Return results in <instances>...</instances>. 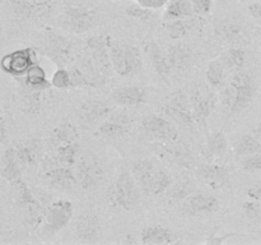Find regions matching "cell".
I'll use <instances>...</instances> for the list:
<instances>
[{
  "label": "cell",
  "instance_id": "15",
  "mask_svg": "<svg viewBox=\"0 0 261 245\" xmlns=\"http://www.w3.org/2000/svg\"><path fill=\"white\" fill-rule=\"evenodd\" d=\"M218 198L211 194L194 193L189 195L181 204V212L188 216H205L219 209Z\"/></svg>",
  "mask_w": 261,
  "mask_h": 245
},
{
  "label": "cell",
  "instance_id": "28",
  "mask_svg": "<svg viewBox=\"0 0 261 245\" xmlns=\"http://www.w3.org/2000/svg\"><path fill=\"white\" fill-rule=\"evenodd\" d=\"M196 23L198 20L194 15V17L182 18V19L166 20L165 28L171 40H181V38H185L196 27Z\"/></svg>",
  "mask_w": 261,
  "mask_h": 245
},
{
  "label": "cell",
  "instance_id": "47",
  "mask_svg": "<svg viewBox=\"0 0 261 245\" xmlns=\"http://www.w3.org/2000/svg\"><path fill=\"white\" fill-rule=\"evenodd\" d=\"M138 4L143 5L145 8H149V9H160V8L165 7L170 0H134Z\"/></svg>",
  "mask_w": 261,
  "mask_h": 245
},
{
  "label": "cell",
  "instance_id": "36",
  "mask_svg": "<svg viewBox=\"0 0 261 245\" xmlns=\"http://www.w3.org/2000/svg\"><path fill=\"white\" fill-rule=\"evenodd\" d=\"M226 70L227 68L222 59H216V60L211 61L205 71V78L209 86L214 87V88L222 86L226 79Z\"/></svg>",
  "mask_w": 261,
  "mask_h": 245
},
{
  "label": "cell",
  "instance_id": "3",
  "mask_svg": "<svg viewBox=\"0 0 261 245\" xmlns=\"http://www.w3.org/2000/svg\"><path fill=\"white\" fill-rule=\"evenodd\" d=\"M140 186L138 185L132 173L119 174L115 183L107 190V201L110 206L117 207L124 211H133L138 206L140 199Z\"/></svg>",
  "mask_w": 261,
  "mask_h": 245
},
{
  "label": "cell",
  "instance_id": "38",
  "mask_svg": "<svg viewBox=\"0 0 261 245\" xmlns=\"http://www.w3.org/2000/svg\"><path fill=\"white\" fill-rule=\"evenodd\" d=\"M227 70L237 71L245 68L246 64V53L240 47H232L222 58Z\"/></svg>",
  "mask_w": 261,
  "mask_h": 245
},
{
  "label": "cell",
  "instance_id": "17",
  "mask_svg": "<svg viewBox=\"0 0 261 245\" xmlns=\"http://www.w3.org/2000/svg\"><path fill=\"white\" fill-rule=\"evenodd\" d=\"M133 124V117L125 111H114L105 121L99 124L96 135L107 139H114L126 134Z\"/></svg>",
  "mask_w": 261,
  "mask_h": 245
},
{
  "label": "cell",
  "instance_id": "29",
  "mask_svg": "<svg viewBox=\"0 0 261 245\" xmlns=\"http://www.w3.org/2000/svg\"><path fill=\"white\" fill-rule=\"evenodd\" d=\"M15 151L23 166L36 165L42 151V144L38 139H30L27 142H22L15 144Z\"/></svg>",
  "mask_w": 261,
  "mask_h": 245
},
{
  "label": "cell",
  "instance_id": "50",
  "mask_svg": "<svg viewBox=\"0 0 261 245\" xmlns=\"http://www.w3.org/2000/svg\"><path fill=\"white\" fill-rule=\"evenodd\" d=\"M247 10H249V13L252 17L261 19V0H259V2H254L251 3V4L247 5Z\"/></svg>",
  "mask_w": 261,
  "mask_h": 245
},
{
  "label": "cell",
  "instance_id": "45",
  "mask_svg": "<svg viewBox=\"0 0 261 245\" xmlns=\"http://www.w3.org/2000/svg\"><path fill=\"white\" fill-rule=\"evenodd\" d=\"M241 166L245 171H249V173L261 171V152L242 157Z\"/></svg>",
  "mask_w": 261,
  "mask_h": 245
},
{
  "label": "cell",
  "instance_id": "24",
  "mask_svg": "<svg viewBox=\"0 0 261 245\" xmlns=\"http://www.w3.org/2000/svg\"><path fill=\"white\" fill-rule=\"evenodd\" d=\"M172 70H185L193 63V50L184 43H173L166 51Z\"/></svg>",
  "mask_w": 261,
  "mask_h": 245
},
{
  "label": "cell",
  "instance_id": "42",
  "mask_svg": "<svg viewBox=\"0 0 261 245\" xmlns=\"http://www.w3.org/2000/svg\"><path fill=\"white\" fill-rule=\"evenodd\" d=\"M125 13H126L130 18L139 20V22H149L153 18V15H154L153 9L143 7V5L138 4V3L127 5V7L125 8Z\"/></svg>",
  "mask_w": 261,
  "mask_h": 245
},
{
  "label": "cell",
  "instance_id": "25",
  "mask_svg": "<svg viewBox=\"0 0 261 245\" xmlns=\"http://www.w3.org/2000/svg\"><path fill=\"white\" fill-rule=\"evenodd\" d=\"M145 51H147L152 66L157 71L158 76L162 77V78H167L171 74V71H172V69H171L170 64H168L167 55H166V53H163L160 45L154 40H150L145 45Z\"/></svg>",
  "mask_w": 261,
  "mask_h": 245
},
{
  "label": "cell",
  "instance_id": "53",
  "mask_svg": "<svg viewBox=\"0 0 261 245\" xmlns=\"http://www.w3.org/2000/svg\"><path fill=\"white\" fill-rule=\"evenodd\" d=\"M219 2H222V3H224V2H228V0H219Z\"/></svg>",
  "mask_w": 261,
  "mask_h": 245
},
{
  "label": "cell",
  "instance_id": "21",
  "mask_svg": "<svg viewBox=\"0 0 261 245\" xmlns=\"http://www.w3.org/2000/svg\"><path fill=\"white\" fill-rule=\"evenodd\" d=\"M112 112H114V109L111 105L105 101H99V100H89L84 102L81 107L82 119L89 125L105 121Z\"/></svg>",
  "mask_w": 261,
  "mask_h": 245
},
{
  "label": "cell",
  "instance_id": "13",
  "mask_svg": "<svg viewBox=\"0 0 261 245\" xmlns=\"http://www.w3.org/2000/svg\"><path fill=\"white\" fill-rule=\"evenodd\" d=\"M7 3L18 17L38 19L53 12L56 0H7Z\"/></svg>",
  "mask_w": 261,
  "mask_h": 245
},
{
  "label": "cell",
  "instance_id": "35",
  "mask_svg": "<svg viewBox=\"0 0 261 245\" xmlns=\"http://www.w3.org/2000/svg\"><path fill=\"white\" fill-rule=\"evenodd\" d=\"M172 176L166 170L157 168L154 175H153L152 181H150L147 194H150V195H161V194L166 193L172 186Z\"/></svg>",
  "mask_w": 261,
  "mask_h": 245
},
{
  "label": "cell",
  "instance_id": "26",
  "mask_svg": "<svg viewBox=\"0 0 261 245\" xmlns=\"http://www.w3.org/2000/svg\"><path fill=\"white\" fill-rule=\"evenodd\" d=\"M24 166L20 163L19 158L17 156V151H15V144L9 145L5 150L4 155H3V166H2V176L8 181H14L20 178L22 174V168Z\"/></svg>",
  "mask_w": 261,
  "mask_h": 245
},
{
  "label": "cell",
  "instance_id": "51",
  "mask_svg": "<svg viewBox=\"0 0 261 245\" xmlns=\"http://www.w3.org/2000/svg\"><path fill=\"white\" fill-rule=\"evenodd\" d=\"M8 130H7V122H5L4 116L2 117V122H0V142L4 144L5 140H7Z\"/></svg>",
  "mask_w": 261,
  "mask_h": 245
},
{
  "label": "cell",
  "instance_id": "27",
  "mask_svg": "<svg viewBox=\"0 0 261 245\" xmlns=\"http://www.w3.org/2000/svg\"><path fill=\"white\" fill-rule=\"evenodd\" d=\"M155 170L157 168L153 165L152 161L145 160V158H140V160H137L133 162L132 174L134 175L138 185L140 186L142 191H144V193L148 191V188H149V184L152 181Z\"/></svg>",
  "mask_w": 261,
  "mask_h": 245
},
{
  "label": "cell",
  "instance_id": "8",
  "mask_svg": "<svg viewBox=\"0 0 261 245\" xmlns=\"http://www.w3.org/2000/svg\"><path fill=\"white\" fill-rule=\"evenodd\" d=\"M75 176L79 186L84 190H91L99 185L105 176V168L94 156H83L76 162Z\"/></svg>",
  "mask_w": 261,
  "mask_h": 245
},
{
  "label": "cell",
  "instance_id": "48",
  "mask_svg": "<svg viewBox=\"0 0 261 245\" xmlns=\"http://www.w3.org/2000/svg\"><path fill=\"white\" fill-rule=\"evenodd\" d=\"M233 235L234 234H227V235H222V236H219V235H217L216 232H214V234L209 235V237L205 240V242H206V244L221 245V244H223V242L226 241V240L228 239V237L233 236Z\"/></svg>",
  "mask_w": 261,
  "mask_h": 245
},
{
  "label": "cell",
  "instance_id": "12",
  "mask_svg": "<svg viewBox=\"0 0 261 245\" xmlns=\"http://www.w3.org/2000/svg\"><path fill=\"white\" fill-rule=\"evenodd\" d=\"M42 171L46 180L58 189H71L75 184H78L75 173L71 171V167L61 166L55 157H47L43 160Z\"/></svg>",
  "mask_w": 261,
  "mask_h": 245
},
{
  "label": "cell",
  "instance_id": "22",
  "mask_svg": "<svg viewBox=\"0 0 261 245\" xmlns=\"http://www.w3.org/2000/svg\"><path fill=\"white\" fill-rule=\"evenodd\" d=\"M17 79L20 84H22L23 89H32V91H40L45 92L48 88L53 87L51 81H47L46 78V71L42 66L38 63L33 64L27 73L23 77H18Z\"/></svg>",
  "mask_w": 261,
  "mask_h": 245
},
{
  "label": "cell",
  "instance_id": "4",
  "mask_svg": "<svg viewBox=\"0 0 261 245\" xmlns=\"http://www.w3.org/2000/svg\"><path fill=\"white\" fill-rule=\"evenodd\" d=\"M74 214V206L70 201L60 199L48 206L40 232L43 236H54L65 229Z\"/></svg>",
  "mask_w": 261,
  "mask_h": 245
},
{
  "label": "cell",
  "instance_id": "14",
  "mask_svg": "<svg viewBox=\"0 0 261 245\" xmlns=\"http://www.w3.org/2000/svg\"><path fill=\"white\" fill-rule=\"evenodd\" d=\"M190 102L196 124L205 125L217 104V97L205 87H196L191 91Z\"/></svg>",
  "mask_w": 261,
  "mask_h": 245
},
{
  "label": "cell",
  "instance_id": "41",
  "mask_svg": "<svg viewBox=\"0 0 261 245\" xmlns=\"http://www.w3.org/2000/svg\"><path fill=\"white\" fill-rule=\"evenodd\" d=\"M168 147H166V151L175 158L176 161L180 162V165H189L193 161L190 155V151L184 143H178L177 140L172 143H167Z\"/></svg>",
  "mask_w": 261,
  "mask_h": 245
},
{
  "label": "cell",
  "instance_id": "6",
  "mask_svg": "<svg viewBox=\"0 0 261 245\" xmlns=\"http://www.w3.org/2000/svg\"><path fill=\"white\" fill-rule=\"evenodd\" d=\"M163 112L173 121L178 122L182 127L194 128L196 121L194 117L193 106L190 99L184 92L177 91L171 94L162 106Z\"/></svg>",
  "mask_w": 261,
  "mask_h": 245
},
{
  "label": "cell",
  "instance_id": "19",
  "mask_svg": "<svg viewBox=\"0 0 261 245\" xmlns=\"http://www.w3.org/2000/svg\"><path fill=\"white\" fill-rule=\"evenodd\" d=\"M111 100L120 106L137 107L142 106L147 102V89L139 86H124L114 89L111 93Z\"/></svg>",
  "mask_w": 261,
  "mask_h": 245
},
{
  "label": "cell",
  "instance_id": "52",
  "mask_svg": "<svg viewBox=\"0 0 261 245\" xmlns=\"http://www.w3.org/2000/svg\"><path fill=\"white\" fill-rule=\"evenodd\" d=\"M255 134V137L257 138V139L260 140V143H261V120L259 121V124L256 125V128H255L254 129V132H252Z\"/></svg>",
  "mask_w": 261,
  "mask_h": 245
},
{
  "label": "cell",
  "instance_id": "33",
  "mask_svg": "<svg viewBox=\"0 0 261 245\" xmlns=\"http://www.w3.org/2000/svg\"><path fill=\"white\" fill-rule=\"evenodd\" d=\"M227 148H228V140L226 135L222 132H214L206 139L204 152L206 157L213 160V158H219L226 155Z\"/></svg>",
  "mask_w": 261,
  "mask_h": 245
},
{
  "label": "cell",
  "instance_id": "2",
  "mask_svg": "<svg viewBox=\"0 0 261 245\" xmlns=\"http://www.w3.org/2000/svg\"><path fill=\"white\" fill-rule=\"evenodd\" d=\"M110 55L112 69L121 77H129L142 69V51L137 45L121 38L110 37Z\"/></svg>",
  "mask_w": 261,
  "mask_h": 245
},
{
  "label": "cell",
  "instance_id": "1",
  "mask_svg": "<svg viewBox=\"0 0 261 245\" xmlns=\"http://www.w3.org/2000/svg\"><path fill=\"white\" fill-rule=\"evenodd\" d=\"M256 79L249 70L233 71L229 84L223 92V106L228 109L229 114L237 115L246 110L256 94Z\"/></svg>",
  "mask_w": 261,
  "mask_h": 245
},
{
  "label": "cell",
  "instance_id": "18",
  "mask_svg": "<svg viewBox=\"0 0 261 245\" xmlns=\"http://www.w3.org/2000/svg\"><path fill=\"white\" fill-rule=\"evenodd\" d=\"M196 175L203 183L213 189L223 188L229 180L228 167L219 163H203L196 170Z\"/></svg>",
  "mask_w": 261,
  "mask_h": 245
},
{
  "label": "cell",
  "instance_id": "39",
  "mask_svg": "<svg viewBox=\"0 0 261 245\" xmlns=\"http://www.w3.org/2000/svg\"><path fill=\"white\" fill-rule=\"evenodd\" d=\"M193 183L188 179H181L176 184H172L170 188L168 195L172 201H185L189 195H191L194 191Z\"/></svg>",
  "mask_w": 261,
  "mask_h": 245
},
{
  "label": "cell",
  "instance_id": "40",
  "mask_svg": "<svg viewBox=\"0 0 261 245\" xmlns=\"http://www.w3.org/2000/svg\"><path fill=\"white\" fill-rule=\"evenodd\" d=\"M23 107L28 114H38V111L42 107L41 96L43 92L32 91V89H23Z\"/></svg>",
  "mask_w": 261,
  "mask_h": 245
},
{
  "label": "cell",
  "instance_id": "11",
  "mask_svg": "<svg viewBox=\"0 0 261 245\" xmlns=\"http://www.w3.org/2000/svg\"><path fill=\"white\" fill-rule=\"evenodd\" d=\"M87 55L94 61L105 77L109 76L112 69L111 55H110V36L94 35L86 41Z\"/></svg>",
  "mask_w": 261,
  "mask_h": 245
},
{
  "label": "cell",
  "instance_id": "46",
  "mask_svg": "<svg viewBox=\"0 0 261 245\" xmlns=\"http://www.w3.org/2000/svg\"><path fill=\"white\" fill-rule=\"evenodd\" d=\"M195 15H206L213 9V0H191Z\"/></svg>",
  "mask_w": 261,
  "mask_h": 245
},
{
  "label": "cell",
  "instance_id": "5",
  "mask_svg": "<svg viewBox=\"0 0 261 245\" xmlns=\"http://www.w3.org/2000/svg\"><path fill=\"white\" fill-rule=\"evenodd\" d=\"M143 135L148 140L161 143H172L178 140V130L173 122L161 115H148L140 124Z\"/></svg>",
  "mask_w": 261,
  "mask_h": 245
},
{
  "label": "cell",
  "instance_id": "44",
  "mask_svg": "<svg viewBox=\"0 0 261 245\" xmlns=\"http://www.w3.org/2000/svg\"><path fill=\"white\" fill-rule=\"evenodd\" d=\"M245 216L252 221H261V201L250 199L242 204Z\"/></svg>",
  "mask_w": 261,
  "mask_h": 245
},
{
  "label": "cell",
  "instance_id": "31",
  "mask_svg": "<svg viewBox=\"0 0 261 245\" xmlns=\"http://www.w3.org/2000/svg\"><path fill=\"white\" fill-rule=\"evenodd\" d=\"M216 35L219 40L226 42H234L242 35L241 23L233 18L221 19L216 24Z\"/></svg>",
  "mask_w": 261,
  "mask_h": 245
},
{
  "label": "cell",
  "instance_id": "43",
  "mask_svg": "<svg viewBox=\"0 0 261 245\" xmlns=\"http://www.w3.org/2000/svg\"><path fill=\"white\" fill-rule=\"evenodd\" d=\"M51 83H53V87H55V88H59V89L73 88V87H71L70 70L65 68H59L58 70L53 74Z\"/></svg>",
  "mask_w": 261,
  "mask_h": 245
},
{
  "label": "cell",
  "instance_id": "9",
  "mask_svg": "<svg viewBox=\"0 0 261 245\" xmlns=\"http://www.w3.org/2000/svg\"><path fill=\"white\" fill-rule=\"evenodd\" d=\"M36 63H37L36 51L32 47H23L5 54L0 61V65L3 71L12 76L13 78H18L24 76L28 69Z\"/></svg>",
  "mask_w": 261,
  "mask_h": 245
},
{
  "label": "cell",
  "instance_id": "49",
  "mask_svg": "<svg viewBox=\"0 0 261 245\" xmlns=\"http://www.w3.org/2000/svg\"><path fill=\"white\" fill-rule=\"evenodd\" d=\"M246 194L250 199L261 201V183L250 186V188L246 190Z\"/></svg>",
  "mask_w": 261,
  "mask_h": 245
},
{
  "label": "cell",
  "instance_id": "32",
  "mask_svg": "<svg viewBox=\"0 0 261 245\" xmlns=\"http://www.w3.org/2000/svg\"><path fill=\"white\" fill-rule=\"evenodd\" d=\"M76 142H79V133L76 128L70 122H63V124L58 125L51 133V143H53L54 148Z\"/></svg>",
  "mask_w": 261,
  "mask_h": 245
},
{
  "label": "cell",
  "instance_id": "16",
  "mask_svg": "<svg viewBox=\"0 0 261 245\" xmlns=\"http://www.w3.org/2000/svg\"><path fill=\"white\" fill-rule=\"evenodd\" d=\"M75 235L79 241L86 244L98 242L102 235L101 219L93 212H83L75 222Z\"/></svg>",
  "mask_w": 261,
  "mask_h": 245
},
{
  "label": "cell",
  "instance_id": "23",
  "mask_svg": "<svg viewBox=\"0 0 261 245\" xmlns=\"http://www.w3.org/2000/svg\"><path fill=\"white\" fill-rule=\"evenodd\" d=\"M45 53L50 59L58 64H66L71 56L70 43L58 35H48L45 42Z\"/></svg>",
  "mask_w": 261,
  "mask_h": 245
},
{
  "label": "cell",
  "instance_id": "34",
  "mask_svg": "<svg viewBox=\"0 0 261 245\" xmlns=\"http://www.w3.org/2000/svg\"><path fill=\"white\" fill-rule=\"evenodd\" d=\"M79 153V142L69 143V144L59 145L55 148V160L58 163L65 167H73L76 163Z\"/></svg>",
  "mask_w": 261,
  "mask_h": 245
},
{
  "label": "cell",
  "instance_id": "7",
  "mask_svg": "<svg viewBox=\"0 0 261 245\" xmlns=\"http://www.w3.org/2000/svg\"><path fill=\"white\" fill-rule=\"evenodd\" d=\"M96 23V12L83 5H69L64 10L63 26L70 32L84 33L92 30Z\"/></svg>",
  "mask_w": 261,
  "mask_h": 245
},
{
  "label": "cell",
  "instance_id": "30",
  "mask_svg": "<svg viewBox=\"0 0 261 245\" xmlns=\"http://www.w3.org/2000/svg\"><path fill=\"white\" fill-rule=\"evenodd\" d=\"M194 15H195V12H194L191 0H170L166 4L163 18H165V20H172L190 18Z\"/></svg>",
  "mask_w": 261,
  "mask_h": 245
},
{
  "label": "cell",
  "instance_id": "20",
  "mask_svg": "<svg viewBox=\"0 0 261 245\" xmlns=\"http://www.w3.org/2000/svg\"><path fill=\"white\" fill-rule=\"evenodd\" d=\"M182 240L178 237L177 234L170 230L166 226L161 225H152L143 229L140 232V242L143 244H154V245H163V244H177Z\"/></svg>",
  "mask_w": 261,
  "mask_h": 245
},
{
  "label": "cell",
  "instance_id": "10",
  "mask_svg": "<svg viewBox=\"0 0 261 245\" xmlns=\"http://www.w3.org/2000/svg\"><path fill=\"white\" fill-rule=\"evenodd\" d=\"M70 74L71 87H98L103 84L105 76L88 55L71 66Z\"/></svg>",
  "mask_w": 261,
  "mask_h": 245
},
{
  "label": "cell",
  "instance_id": "37",
  "mask_svg": "<svg viewBox=\"0 0 261 245\" xmlns=\"http://www.w3.org/2000/svg\"><path fill=\"white\" fill-rule=\"evenodd\" d=\"M261 152L260 140L255 137V134H245L237 140L236 153L239 157H246V156L254 155V153Z\"/></svg>",
  "mask_w": 261,
  "mask_h": 245
}]
</instances>
